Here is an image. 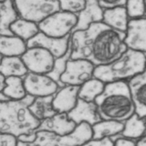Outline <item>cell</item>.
<instances>
[{
	"label": "cell",
	"instance_id": "obj_1",
	"mask_svg": "<svg viewBox=\"0 0 146 146\" xmlns=\"http://www.w3.org/2000/svg\"><path fill=\"white\" fill-rule=\"evenodd\" d=\"M126 33L114 30L103 22L91 25L87 30L72 34V60H86L95 66L109 65L127 50Z\"/></svg>",
	"mask_w": 146,
	"mask_h": 146
},
{
	"label": "cell",
	"instance_id": "obj_2",
	"mask_svg": "<svg viewBox=\"0 0 146 146\" xmlns=\"http://www.w3.org/2000/svg\"><path fill=\"white\" fill-rule=\"evenodd\" d=\"M95 103L102 120L123 122L135 113L128 83L124 81L106 84Z\"/></svg>",
	"mask_w": 146,
	"mask_h": 146
},
{
	"label": "cell",
	"instance_id": "obj_3",
	"mask_svg": "<svg viewBox=\"0 0 146 146\" xmlns=\"http://www.w3.org/2000/svg\"><path fill=\"white\" fill-rule=\"evenodd\" d=\"M36 97L30 95L20 100H10L0 104V132L14 135L17 138L30 135L41 124L31 112L29 107Z\"/></svg>",
	"mask_w": 146,
	"mask_h": 146
},
{
	"label": "cell",
	"instance_id": "obj_4",
	"mask_svg": "<svg viewBox=\"0 0 146 146\" xmlns=\"http://www.w3.org/2000/svg\"><path fill=\"white\" fill-rule=\"evenodd\" d=\"M146 69V54L128 49L109 65L96 66L94 77L105 84L123 81L134 77Z\"/></svg>",
	"mask_w": 146,
	"mask_h": 146
},
{
	"label": "cell",
	"instance_id": "obj_5",
	"mask_svg": "<svg viewBox=\"0 0 146 146\" xmlns=\"http://www.w3.org/2000/svg\"><path fill=\"white\" fill-rule=\"evenodd\" d=\"M36 139L32 143L18 141V146H81L92 139V126L83 122L71 134L61 136L48 131L36 132Z\"/></svg>",
	"mask_w": 146,
	"mask_h": 146
},
{
	"label": "cell",
	"instance_id": "obj_6",
	"mask_svg": "<svg viewBox=\"0 0 146 146\" xmlns=\"http://www.w3.org/2000/svg\"><path fill=\"white\" fill-rule=\"evenodd\" d=\"M14 4L21 18L38 25L61 11L57 0H17Z\"/></svg>",
	"mask_w": 146,
	"mask_h": 146
},
{
	"label": "cell",
	"instance_id": "obj_7",
	"mask_svg": "<svg viewBox=\"0 0 146 146\" xmlns=\"http://www.w3.org/2000/svg\"><path fill=\"white\" fill-rule=\"evenodd\" d=\"M78 23V15L64 11H58L38 24L41 32L46 36L62 38L72 34Z\"/></svg>",
	"mask_w": 146,
	"mask_h": 146
},
{
	"label": "cell",
	"instance_id": "obj_8",
	"mask_svg": "<svg viewBox=\"0 0 146 146\" xmlns=\"http://www.w3.org/2000/svg\"><path fill=\"white\" fill-rule=\"evenodd\" d=\"M96 66L86 60H72L67 62L66 70L60 81L66 85L80 86L94 78Z\"/></svg>",
	"mask_w": 146,
	"mask_h": 146
},
{
	"label": "cell",
	"instance_id": "obj_9",
	"mask_svg": "<svg viewBox=\"0 0 146 146\" xmlns=\"http://www.w3.org/2000/svg\"><path fill=\"white\" fill-rule=\"evenodd\" d=\"M21 58L29 72L42 75L52 70L55 60L49 51L40 47L28 48Z\"/></svg>",
	"mask_w": 146,
	"mask_h": 146
},
{
	"label": "cell",
	"instance_id": "obj_10",
	"mask_svg": "<svg viewBox=\"0 0 146 146\" xmlns=\"http://www.w3.org/2000/svg\"><path fill=\"white\" fill-rule=\"evenodd\" d=\"M25 88L28 95L35 97L55 96L59 85L46 75L29 72L23 78Z\"/></svg>",
	"mask_w": 146,
	"mask_h": 146
},
{
	"label": "cell",
	"instance_id": "obj_11",
	"mask_svg": "<svg viewBox=\"0 0 146 146\" xmlns=\"http://www.w3.org/2000/svg\"><path fill=\"white\" fill-rule=\"evenodd\" d=\"M72 34L62 38H55L46 36L40 32L27 43V48L40 47L47 50L52 54L55 59L61 58L68 52Z\"/></svg>",
	"mask_w": 146,
	"mask_h": 146
},
{
	"label": "cell",
	"instance_id": "obj_12",
	"mask_svg": "<svg viewBox=\"0 0 146 146\" xmlns=\"http://www.w3.org/2000/svg\"><path fill=\"white\" fill-rule=\"evenodd\" d=\"M125 43L128 49L146 53V18L129 20Z\"/></svg>",
	"mask_w": 146,
	"mask_h": 146
},
{
	"label": "cell",
	"instance_id": "obj_13",
	"mask_svg": "<svg viewBox=\"0 0 146 146\" xmlns=\"http://www.w3.org/2000/svg\"><path fill=\"white\" fill-rule=\"evenodd\" d=\"M67 114L68 118L77 125L86 122L93 126L102 120L95 102H88L80 98H78L77 106L74 109Z\"/></svg>",
	"mask_w": 146,
	"mask_h": 146
},
{
	"label": "cell",
	"instance_id": "obj_14",
	"mask_svg": "<svg viewBox=\"0 0 146 146\" xmlns=\"http://www.w3.org/2000/svg\"><path fill=\"white\" fill-rule=\"evenodd\" d=\"M128 85L135 106V113L140 118H146V69L130 79Z\"/></svg>",
	"mask_w": 146,
	"mask_h": 146
},
{
	"label": "cell",
	"instance_id": "obj_15",
	"mask_svg": "<svg viewBox=\"0 0 146 146\" xmlns=\"http://www.w3.org/2000/svg\"><path fill=\"white\" fill-rule=\"evenodd\" d=\"M77 127V124L68 118L67 113H57L51 118L41 122V124L35 133L39 131H48L56 135L64 136L71 134Z\"/></svg>",
	"mask_w": 146,
	"mask_h": 146
},
{
	"label": "cell",
	"instance_id": "obj_16",
	"mask_svg": "<svg viewBox=\"0 0 146 146\" xmlns=\"http://www.w3.org/2000/svg\"><path fill=\"white\" fill-rule=\"evenodd\" d=\"M80 86L66 85L60 88L54 96L53 109L57 113H68L77 106Z\"/></svg>",
	"mask_w": 146,
	"mask_h": 146
},
{
	"label": "cell",
	"instance_id": "obj_17",
	"mask_svg": "<svg viewBox=\"0 0 146 146\" xmlns=\"http://www.w3.org/2000/svg\"><path fill=\"white\" fill-rule=\"evenodd\" d=\"M104 10L100 7L97 0H87L86 7L78 15V23L72 30V34L76 31H85L92 24L102 22Z\"/></svg>",
	"mask_w": 146,
	"mask_h": 146
},
{
	"label": "cell",
	"instance_id": "obj_18",
	"mask_svg": "<svg viewBox=\"0 0 146 146\" xmlns=\"http://www.w3.org/2000/svg\"><path fill=\"white\" fill-rule=\"evenodd\" d=\"M0 34L1 36H14L10 30V26L20 18L15 8L14 1L10 0L1 1L0 3Z\"/></svg>",
	"mask_w": 146,
	"mask_h": 146
},
{
	"label": "cell",
	"instance_id": "obj_19",
	"mask_svg": "<svg viewBox=\"0 0 146 146\" xmlns=\"http://www.w3.org/2000/svg\"><path fill=\"white\" fill-rule=\"evenodd\" d=\"M129 21L125 6L104 10L102 22L114 30L126 33Z\"/></svg>",
	"mask_w": 146,
	"mask_h": 146
},
{
	"label": "cell",
	"instance_id": "obj_20",
	"mask_svg": "<svg viewBox=\"0 0 146 146\" xmlns=\"http://www.w3.org/2000/svg\"><path fill=\"white\" fill-rule=\"evenodd\" d=\"M0 72L6 78L10 77L24 78L29 73L20 56H1Z\"/></svg>",
	"mask_w": 146,
	"mask_h": 146
},
{
	"label": "cell",
	"instance_id": "obj_21",
	"mask_svg": "<svg viewBox=\"0 0 146 146\" xmlns=\"http://www.w3.org/2000/svg\"><path fill=\"white\" fill-rule=\"evenodd\" d=\"M28 50L27 43L16 36L0 37V52L1 56L21 57Z\"/></svg>",
	"mask_w": 146,
	"mask_h": 146
},
{
	"label": "cell",
	"instance_id": "obj_22",
	"mask_svg": "<svg viewBox=\"0 0 146 146\" xmlns=\"http://www.w3.org/2000/svg\"><path fill=\"white\" fill-rule=\"evenodd\" d=\"M92 128L93 132L92 139H112L121 134L124 128V122L102 120L92 126Z\"/></svg>",
	"mask_w": 146,
	"mask_h": 146
},
{
	"label": "cell",
	"instance_id": "obj_23",
	"mask_svg": "<svg viewBox=\"0 0 146 146\" xmlns=\"http://www.w3.org/2000/svg\"><path fill=\"white\" fill-rule=\"evenodd\" d=\"M53 98L54 96L36 97L29 107L31 112L40 121L51 118L57 113L53 107Z\"/></svg>",
	"mask_w": 146,
	"mask_h": 146
},
{
	"label": "cell",
	"instance_id": "obj_24",
	"mask_svg": "<svg viewBox=\"0 0 146 146\" xmlns=\"http://www.w3.org/2000/svg\"><path fill=\"white\" fill-rule=\"evenodd\" d=\"M146 131V118H140L134 113L125 121L124 128L120 134L122 137L131 139H140Z\"/></svg>",
	"mask_w": 146,
	"mask_h": 146
},
{
	"label": "cell",
	"instance_id": "obj_25",
	"mask_svg": "<svg viewBox=\"0 0 146 146\" xmlns=\"http://www.w3.org/2000/svg\"><path fill=\"white\" fill-rule=\"evenodd\" d=\"M14 35L27 43L40 32L38 25L20 18L10 26Z\"/></svg>",
	"mask_w": 146,
	"mask_h": 146
},
{
	"label": "cell",
	"instance_id": "obj_26",
	"mask_svg": "<svg viewBox=\"0 0 146 146\" xmlns=\"http://www.w3.org/2000/svg\"><path fill=\"white\" fill-rule=\"evenodd\" d=\"M105 87L106 84L94 77L80 87L78 98L88 102H93L103 92Z\"/></svg>",
	"mask_w": 146,
	"mask_h": 146
},
{
	"label": "cell",
	"instance_id": "obj_27",
	"mask_svg": "<svg viewBox=\"0 0 146 146\" xmlns=\"http://www.w3.org/2000/svg\"><path fill=\"white\" fill-rule=\"evenodd\" d=\"M7 85L4 90L1 92L7 96L11 100H20L27 96L25 88L23 78L10 77L6 78Z\"/></svg>",
	"mask_w": 146,
	"mask_h": 146
},
{
	"label": "cell",
	"instance_id": "obj_28",
	"mask_svg": "<svg viewBox=\"0 0 146 146\" xmlns=\"http://www.w3.org/2000/svg\"><path fill=\"white\" fill-rule=\"evenodd\" d=\"M72 53V42L71 39L68 52L66 53L64 56H63L61 58L55 59L53 70L50 73H48V74L46 75L52 78L53 80L55 81L59 85L60 88L65 87V85L62 84V82L60 81V78H61L62 75L64 74V72L66 70V65H67V62L71 59Z\"/></svg>",
	"mask_w": 146,
	"mask_h": 146
},
{
	"label": "cell",
	"instance_id": "obj_29",
	"mask_svg": "<svg viewBox=\"0 0 146 146\" xmlns=\"http://www.w3.org/2000/svg\"><path fill=\"white\" fill-rule=\"evenodd\" d=\"M125 7L128 17L131 20L142 18L146 13L145 1L142 0H129Z\"/></svg>",
	"mask_w": 146,
	"mask_h": 146
},
{
	"label": "cell",
	"instance_id": "obj_30",
	"mask_svg": "<svg viewBox=\"0 0 146 146\" xmlns=\"http://www.w3.org/2000/svg\"><path fill=\"white\" fill-rule=\"evenodd\" d=\"M61 11L78 15L86 7L87 1L85 0H61L60 1Z\"/></svg>",
	"mask_w": 146,
	"mask_h": 146
},
{
	"label": "cell",
	"instance_id": "obj_31",
	"mask_svg": "<svg viewBox=\"0 0 146 146\" xmlns=\"http://www.w3.org/2000/svg\"><path fill=\"white\" fill-rule=\"evenodd\" d=\"M18 139L8 133H1L0 135V146H18Z\"/></svg>",
	"mask_w": 146,
	"mask_h": 146
},
{
	"label": "cell",
	"instance_id": "obj_32",
	"mask_svg": "<svg viewBox=\"0 0 146 146\" xmlns=\"http://www.w3.org/2000/svg\"><path fill=\"white\" fill-rule=\"evenodd\" d=\"M127 2V1H125V0H115V1H104V0H100V1H98L100 7L104 10L126 6Z\"/></svg>",
	"mask_w": 146,
	"mask_h": 146
},
{
	"label": "cell",
	"instance_id": "obj_33",
	"mask_svg": "<svg viewBox=\"0 0 146 146\" xmlns=\"http://www.w3.org/2000/svg\"><path fill=\"white\" fill-rule=\"evenodd\" d=\"M81 146H114V142L111 138L92 139Z\"/></svg>",
	"mask_w": 146,
	"mask_h": 146
},
{
	"label": "cell",
	"instance_id": "obj_34",
	"mask_svg": "<svg viewBox=\"0 0 146 146\" xmlns=\"http://www.w3.org/2000/svg\"><path fill=\"white\" fill-rule=\"evenodd\" d=\"M114 142V146H136V143L131 139L120 137Z\"/></svg>",
	"mask_w": 146,
	"mask_h": 146
},
{
	"label": "cell",
	"instance_id": "obj_35",
	"mask_svg": "<svg viewBox=\"0 0 146 146\" xmlns=\"http://www.w3.org/2000/svg\"><path fill=\"white\" fill-rule=\"evenodd\" d=\"M0 90H1V92L4 90L5 88L7 87V85H6V77L4 75H3L1 74V77H0Z\"/></svg>",
	"mask_w": 146,
	"mask_h": 146
},
{
	"label": "cell",
	"instance_id": "obj_36",
	"mask_svg": "<svg viewBox=\"0 0 146 146\" xmlns=\"http://www.w3.org/2000/svg\"><path fill=\"white\" fill-rule=\"evenodd\" d=\"M136 146H146V134L139 139L136 142Z\"/></svg>",
	"mask_w": 146,
	"mask_h": 146
},
{
	"label": "cell",
	"instance_id": "obj_37",
	"mask_svg": "<svg viewBox=\"0 0 146 146\" xmlns=\"http://www.w3.org/2000/svg\"><path fill=\"white\" fill-rule=\"evenodd\" d=\"M0 100H1V102H8L10 101L11 100L9 98L5 96L4 94H3L2 92H1V97H0Z\"/></svg>",
	"mask_w": 146,
	"mask_h": 146
},
{
	"label": "cell",
	"instance_id": "obj_38",
	"mask_svg": "<svg viewBox=\"0 0 146 146\" xmlns=\"http://www.w3.org/2000/svg\"><path fill=\"white\" fill-rule=\"evenodd\" d=\"M145 8H146V1H145Z\"/></svg>",
	"mask_w": 146,
	"mask_h": 146
}]
</instances>
